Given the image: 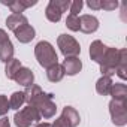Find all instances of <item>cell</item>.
Segmentation results:
<instances>
[{
    "instance_id": "9a60e30c",
    "label": "cell",
    "mask_w": 127,
    "mask_h": 127,
    "mask_svg": "<svg viewBox=\"0 0 127 127\" xmlns=\"http://www.w3.org/2000/svg\"><path fill=\"white\" fill-rule=\"evenodd\" d=\"M108 46L103 45V42L100 40H94L91 45H90V55H91V60H94L96 63H100L105 52H106Z\"/></svg>"
},
{
    "instance_id": "2e32d148",
    "label": "cell",
    "mask_w": 127,
    "mask_h": 127,
    "mask_svg": "<svg viewBox=\"0 0 127 127\" xmlns=\"http://www.w3.org/2000/svg\"><path fill=\"white\" fill-rule=\"evenodd\" d=\"M109 94L112 96V100H117V102H126V99H127V87H126V84H121V82H118V84H112Z\"/></svg>"
},
{
    "instance_id": "ac0fdd59",
    "label": "cell",
    "mask_w": 127,
    "mask_h": 127,
    "mask_svg": "<svg viewBox=\"0 0 127 127\" xmlns=\"http://www.w3.org/2000/svg\"><path fill=\"white\" fill-rule=\"evenodd\" d=\"M64 75H66V73H64V69H63V66L58 64V63L46 69V76H48V79H49L51 82H58V81H61Z\"/></svg>"
},
{
    "instance_id": "603a6c76",
    "label": "cell",
    "mask_w": 127,
    "mask_h": 127,
    "mask_svg": "<svg viewBox=\"0 0 127 127\" xmlns=\"http://www.w3.org/2000/svg\"><path fill=\"white\" fill-rule=\"evenodd\" d=\"M66 26H67V29H70L72 32H78V30H79V17L69 14L67 18H66Z\"/></svg>"
},
{
    "instance_id": "cb8c5ba5",
    "label": "cell",
    "mask_w": 127,
    "mask_h": 127,
    "mask_svg": "<svg viewBox=\"0 0 127 127\" xmlns=\"http://www.w3.org/2000/svg\"><path fill=\"white\" fill-rule=\"evenodd\" d=\"M9 109H11V106H9L8 97L3 96V94H0V117H5Z\"/></svg>"
},
{
    "instance_id": "4fadbf2b",
    "label": "cell",
    "mask_w": 127,
    "mask_h": 127,
    "mask_svg": "<svg viewBox=\"0 0 127 127\" xmlns=\"http://www.w3.org/2000/svg\"><path fill=\"white\" fill-rule=\"evenodd\" d=\"M61 66H63V69H64V73L73 76V75H76L81 70L82 63H81V60L78 57H72V58H66L64 61H63Z\"/></svg>"
},
{
    "instance_id": "f1b7e54d",
    "label": "cell",
    "mask_w": 127,
    "mask_h": 127,
    "mask_svg": "<svg viewBox=\"0 0 127 127\" xmlns=\"http://www.w3.org/2000/svg\"><path fill=\"white\" fill-rule=\"evenodd\" d=\"M0 127H11V124H9V120H8L6 117H3L2 120H0Z\"/></svg>"
},
{
    "instance_id": "7a4b0ae2",
    "label": "cell",
    "mask_w": 127,
    "mask_h": 127,
    "mask_svg": "<svg viewBox=\"0 0 127 127\" xmlns=\"http://www.w3.org/2000/svg\"><path fill=\"white\" fill-rule=\"evenodd\" d=\"M120 55H121V49H115V48H108L100 64V72L103 73V76H112L115 73V69L118 66L120 61Z\"/></svg>"
},
{
    "instance_id": "d4e9b609",
    "label": "cell",
    "mask_w": 127,
    "mask_h": 127,
    "mask_svg": "<svg viewBox=\"0 0 127 127\" xmlns=\"http://www.w3.org/2000/svg\"><path fill=\"white\" fill-rule=\"evenodd\" d=\"M82 6H84L82 0H75V2H70V8H69V11H70V15H78V14L81 12Z\"/></svg>"
},
{
    "instance_id": "f546056e",
    "label": "cell",
    "mask_w": 127,
    "mask_h": 127,
    "mask_svg": "<svg viewBox=\"0 0 127 127\" xmlns=\"http://www.w3.org/2000/svg\"><path fill=\"white\" fill-rule=\"evenodd\" d=\"M34 127H51V124L49 123H37Z\"/></svg>"
},
{
    "instance_id": "3957f363",
    "label": "cell",
    "mask_w": 127,
    "mask_h": 127,
    "mask_svg": "<svg viewBox=\"0 0 127 127\" xmlns=\"http://www.w3.org/2000/svg\"><path fill=\"white\" fill-rule=\"evenodd\" d=\"M40 121V115L37 112V109L34 106H26L21 111H18L14 117V123L17 124V127H30L34 123Z\"/></svg>"
},
{
    "instance_id": "5bb4252c",
    "label": "cell",
    "mask_w": 127,
    "mask_h": 127,
    "mask_svg": "<svg viewBox=\"0 0 127 127\" xmlns=\"http://www.w3.org/2000/svg\"><path fill=\"white\" fill-rule=\"evenodd\" d=\"M61 118L69 127H76L79 124V114L72 108V106H66L61 112Z\"/></svg>"
},
{
    "instance_id": "484cf974",
    "label": "cell",
    "mask_w": 127,
    "mask_h": 127,
    "mask_svg": "<svg viewBox=\"0 0 127 127\" xmlns=\"http://www.w3.org/2000/svg\"><path fill=\"white\" fill-rule=\"evenodd\" d=\"M102 3V9H108V11H114L118 6V2H109V0H100Z\"/></svg>"
},
{
    "instance_id": "7402d4cb",
    "label": "cell",
    "mask_w": 127,
    "mask_h": 127,
    "mask_svg": "<svg viewBox=\"0 0 127 127\" xmlns=\"http://www.w3.org/2000/svg\"><path fill=\"white\" fill-rule=\"evenodd\" d=\"M126 55H127V51L126 49H121V55H120V61H118V66L115 69V72L118 73V76L121 79H126Z\"/></svg>"
},
{
    "instance_id": "8fae6325",
    "label": "cell",
    "mask_w": 127,
    "mask_h": 127,
    "mask_svg": "<svg viewBox=\"0 0 127 127\" xmlns=\"http://www.w3.org/2000/svg\"><path fill=\"white\" fill-rule=\"evenodd\" d=\"M2 3L6 5V6H9V9H11L12 14H21V12H24L27 8L34 6L37 2H36V0H32V2H26V0H14V2H5V0H2Z\"/></svg>"
},
{
    "instance_id": "8992f818",
    "label": "cell",
    "mask_w": 127,
    "mask_h": 127,
    "mask_svg": "<svg viewBox=\"0 0 127 127\" xmlns=\"http://www.w3.org/2000/svg\"><path fill=\"white\" fill-rule=\"evenodd\" d=\"M70 8V2L69 0H51L46 6L45 15L51 23H58L63 12H66Z\"/></svg>"
},
{
    "instance_id": "277c9868",
    "label": "cell",
    "mask_w": 127,
    "mask_h": 127,
    "mask_svg": "<svg viewBox=\"0 0 127 127\" xmlns=\"http://www.w3.org/2000/svg\"><path fill=\"white\" fill-rule=\"evenodd\" d=\"M58 48L61 51V54L64 55L66 58H72V57H78L81 52V46L76 42V39L73 36L69 34H60L57 39Z\"/></svg>"
},
{
    "instance_id": "7c38bea8",
    "label": "cell",
    "mask_w": 127,
    "mask_h": 127,
    "mask_svg": "<svg viewBox=\"0 0 127 127\" xmlns=\"http://www.w3.org/2000/svg\"><path fill=\"white\" fill-rule=\"evenodd\" d=\"M14 33H15V37H17L21 43H29V42H32V39L34 37V29H33L30 24L21 26V27L17 29Z\"/></svg>"
},
{
    "instance_id": "6da1fadb",
    "label": "cell",
    "mask_w": 127,
    "mask_h": 127,
    "mask_svg": "<svg viewBox=\"0 0 127 127\" xmlns=\"http://www.w3.org/2000/svg\"><path fill=\"white\" fill-rule=\"evenodd\" d=\"M34 55L39 61V64L45 69H48V67L58 63V57H57L54 46L46 40H42L34 46Z\"/></svg>"
},
{
    "instance_id": "83f0119b",
    "label": "cell",
    "mask_w": 127,
    "mask_h": 127,
    "mask_svg": "<svg viewBox=\"0 0 127 127\" xmlns=\"http://www.w3.org/2000/svg\"><path fill=\"white\" fill-rule=\"evenodd\" d=\"M51 127H69V126H67L64 121H63V118L60 117V118H57V120L54 121V124H52Z\"/></svg>"
},
{
    "instance_id": "4316f807",
    "label": "cell",
    "mask_w": 127,
    "mask_h": 127,
    "mask_svg": "<svg viewBox=\"0 0 127 127\" xmlns=\"http://www.w3.org/2000/svg\"><path fill=\"white\" fill-rule=\"evenodd\" d=\"M88 8L90 9H94V11H99L102 9V3H100V0H90V2H87Z\"/></svg>"
},
{
    "instance_id": "5b68a950",
    "label": "cell",
    "mask_w": 127,
    "mask_h": 127,
    "mask_svg": "<svg viewBox=\"0 0 127 127\" xmlns=\"http://www.w3.org/2000/svg\"><path fill=\"white\" fill-rule=\"evenodd\" d=\"M32 106H34L37 109L40 118H51L55 115V111H57V108L52 102V94H46V93H42Z\"/></svg>"
},
{
    "instance_id": "52a82bcc",
    "label": "cell",
    "mask_w": 127,
    "mask_h": 127,
    "mask_svg": "<svg viewBox=\"0 0 127 127\" xmlns=\"http://www.w3.org/2000/svg\"><path fill=\"white\" fill-rule=\"evenodd\" d=\"M109 112H111V117H112V123L115 126H126V123H127V108H126V102L112 100L109 103Z\"/></svg>"
},
{
    "instance_id": "44dd1931",
    "label": "cell",
    "mask_w": 127,
    "mask_h": 127,
    "mask_svg": "<svg viewBox=\"0 0 127 127\" xmlns=\"http://www.w3.org/2000/svg\"><path fill=\"white\" fill-rule=\"evenodd\" d=\"M24 103H26V96H24L23 91L14 93V94L11 96V99H9V106H11V109H17V111H18Z\"/></svg>"
},
{
    "instance_id": "ba28073f",
    "label": "cell",
    "mask_w": 127,
    "mask_h": 127,
    "mask_svg": "<svg viewBox=\"0 0 127 127\" xmlns=\"http://www.w3.org/2000/svg\"><path fill=\"white\" fill-rule=\"evenodd\" d=\"M14 58V45L9 40L6 32L0 29V60L8 63Z\"/></svg>"
},
{
    "instance_id": "30bf717a",
    "label": "cell",
    "mask_w": 127,
    "mask_h": 127,
    "mask_svg": "<svg viewBox=\"0 0 127 127\" xmlns=\"http://www.w3.org/2000/svg\"><path fill=\"white\" fill-rule=\"evenodd\" d=\"M33 79H34V75H33V72H32L30 69H27V67H21V69L15 73V76H14V81L18 82V84L23 85V87H30V85L33 84Z\"/></svg>"
},
{
    "instance_id": "e0dca14e",
    "label": "cell",
    "mask_w": 127,
    "mask_h": 127,
    "mask_svg": "<svg viewBox=\"0 0 127 127\" xmlns=\"http://www.w3.org/2000/svg\"><path fill=\"white\" fill-rule=\"evenodd\" d=\"M26 24H29V21L23 14H12L11 17L6 18V26L12 32H15L17 29H20L21 26H26Z\"/></svg>"
},
{
    "instance_id": "ffe728a7",
    "label": "cell",
    "mask_w": 127,
    "mask_h": 127,
    "mask_svg": "<svg viewBox=\"0 0 127 127\" xmlns=\"http://www.w3.org/2000/svg\"><path fill=\"white\" fill-rule=\"evenodd\" d=\"M21 69V61L17 60V58H12L11 61L6 63V69H5V75L8 79H14L15 73Z\"/></svg>"
},
{
    "instance_id": "d6986e66",
    "label": "cell",
    "mask_w": 127,
    "mask_h": 127,
    "mask_svg": "<svg viewBox=\"0 0 127 127\" xmlns=\"http://www.w3.org/2000/svg\"><path fill=\"white\" fill-rule=\"evenodd\" d=\"M111 87H112V79L111 76H102L97 84H96V91L102 96H108L109 91H111Z\"/></svg>"
},
{
    "instance_id": "9c48e42d",
    "label": "cell",
    "mask_w": 127,
    "mask_h": 127,
    "mask_svg": "<svg viewBox=\"0 0 127 127\" xmlns=\"http://www.w3.org/2000/svg\"><path fill=\"white\" fill-rule=\"evenodd\" d=\"M99 29V21L93 15H81L79 17V30L84 33H94Z\"/></svg>"
}]
</instances>
